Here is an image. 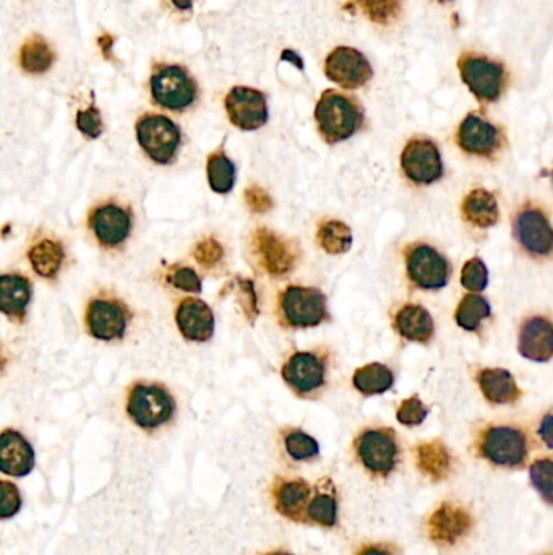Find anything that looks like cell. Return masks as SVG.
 Masks as SVG:
<instances>
[{
  "mask_svg": "<svg viewBox=\"0 0 553 555\" xmlns=\"http://www.w3.org/2000/svg\"><path fill=\"white\" fill-rule=\"evenodd\" d=\"M364 121V109L361 104L341 91H323L315 106L318 132L330 145L349 140L362 129Z\"/></svg>",
  "mask_w": 553,
  "mask_h": 555,
  "instance_id": "6da1fadb",
  "label": "cell"
},
{
  "mask_svg": "<svg viewBox=\"0 0 553 555\" xmlns=\"http://www.w3.org/2000/svg\"><path fill=\"white\" fill-rule=\"evenodd\" d=\"M176 400L159 382H135L127 393V414L135 426L153 432L166 426L176 414Z\"/></svg>",
  "mask_w": 553,
  "mask_h": 555,
  "instance_id": "7a4b0ae2",
  "label": "cell"
},
{
  "mask_svg": "<svg viewBox=\"0 0 553 555\" xmlns=\"http://www.w3.org/2000/svg\"><path fill=\"white\" fill-rule=\"evenodd\" d=\"M132 320L127 302L112 291H99L86 304V333L95 340L104 343L124 340Z\"/></svg>",
  "mask_w": 553,
  "mask_h": 555,
  "instance_id": "3957f363",
  "label": "cell"
},
{
  "mask_svg": "<svg viewBox=\"0 0 553 555\" xmlns=\"http://www.w3.org/2000/svg\"><path fill=\"white\" fill-rule=\"evenodd\" d=\"M458 70L464 85L481 103H497L508 85V72L502 62L479 52H463Z\"/></svg>",
  "mask_w": 553,
  "mask_h": 555,
  "instance_id": "277c9868",
  "label": "cell"
},
{
  "mask_svg": "<svg viewBox=\"0 0 553 555\" xmlns=\"http://www.w3.org/2000/svg\"><path fill=\"white\" fill-rule=\"evenodd\" d=\"M138 145L159 166L176 161L182 145L181 127L163 114H143L135 125Z\"/></svg>",
  "mask_w": 553,
  "mask_h": 555,
  "instance_id": "5b68a950",
  "label": "cell"
},
{
  "mask_svg": "<svg viewBox=\"0 0 553 555\" xmlns=\"http://www.w3.org/2000/svg\"><path fill=\"white\" fill-rule=\"evenodd\" d=\"M150 91L153 103L172 112L192 108L198 98V85L182 65L163 64L151 74Z\"/></svg>",
  "mask_w": 553,
  "mask_h": 555,
  "instance_id": "8992f818",
  "label": "cell"
},
{
  "mask_svg": "<svg viewBox=\"0 0 553 555\" xmlns=\"http://www.w3.org/2000/svg\"><path fill=\"white\" fill-rule=\"evenodd\" d=\"M88 229L101 249H124L132 236V210L119 200L99 202L88 213Z\"/></svg>",
  "mask_w": 553,
  "mask_h": 555,
  "instance_id": "52a82bcc",
  "label": "cell"
},
{
  "mask_svg": "<svg viewBox=\"0 0 553 555\" xmlns=\"http://www.w3.org/2000/svg\"><path fill=\"white\" fill-rule=\"evenodd\" d=\"M279 314L286 327L312 328L330 319L326 296L317 288L288 286L279 294Z\"/></svg>",
  "mask_w": 553,
  "mask_h": 555,
  "instance_id": "ba28073f",
  "label": "cell"
},
{
  "mask_svg": "<svg viewBox=\"0 0 553 555\" xmlns=\"http://www.w3.org/2000/svg\"><path fill=\"white\" fill-rule=\"evenodd\" d=\"M513 237L532 259H549L553 250L552 226L544 208L524 203L513 218Z\"/></svg>",
  "mask_w": 553,
  "mask_h": 555,
  "instance_id": "9c48e42d",
  "label": "cell"
},
{
  "mask_svg": "<svg viewBox=\"0 0 553 555\" xmlns=\"http://www.w3.org/2000/svg\"><path fill=\"white\" fill-rule=\"evenodd\" d=\"M479 453L492 465L516 468L528 458V437L518 427L490 426L479 437Z\"/></svg>",
  "mask_w": 553,
  "mask_h": 555,
  "instance_id": "30bf717a",
  "label": "cell"
},
{
  "mask_svg": "<svg viewBox=\"0 0 553 555\" xmlns=\"http://www.w3.org/2000/svg\"><path fill=\"white\" fill-rule=\"evenodd\" d=\"M406 275L416 288L438 291L450 281V262L429 244H412L404 252Z\"/></svg>",
  "mask_w": 553,
  "mask_h": 555,
  "instance_id": "8fae6325",
  "label": "cell"
},
{
  "mask_svg": "<svg viewBox=\"0 0 553 555\" xmlns=\"http://www.w3.org/2000/svg\"><path fill=\"white\" fill-rule=\"evenodd\" d=\"M506 138L498 125L485 119L479 112L464 117L456 130V145L466 155L490 160L505 147Z\"/></svg>",
  "mask_w": 553,
  "mask_h": 555,
  "instance_id": "7c38bea8",
  "label": "cell"
},
{
  "mask_svg": "<svg viewBox=\"0 0 553 555\" xmlns=\"http://www.w3.org/2000/svg\"><path fill=\"white\" fill-rule=\"evenodd\" d=\"M401 169L412 184L430 185L443 176L442 153L429 137H414L401 153Z\"/></svg>",
  "mask_w": 553,
  "mask_h": 555,
  "instance_id": "4fadbf2b",
  "label": "cell"
},
{
  "mask_svg": "<svg viewBox=\"0 0 553 555\" xmlns=\"http://www.w3.org/2000/svg\"><path fill=\"white\" fill-rule=\"evenodd\" d=\"M357 457L369 473L388 476L398 463L399 448L391 429H367L356 440Z\"/></svg>",
  "mask_w": 553,
  "mask_h": 555,
  "instance_id": "5bb4252c",
  "label": "cell"
},
{
  "mask_svg": "<svg viewBox=\"0 0 553 555\" xmlns=\"http://www.w3.org/2000/svg\"><path fill=\"white\" fill-rule=\"evenodd\" d=\"M252 249L258 265L273 276L291 272L299 259L296 244L268 228H258L253 233Z\"/></svg>",
  "mask_w": 553,
  "mask_h": 555,
  "instance_id": "9a60e30c",
  "label": "cell"
},
{
  "mask_svg": "<svg viewBox=\"0 0 553 555\" xmlns=\"http://www.w3.org/2000/svg\"><path fill=\"white\" fill-rule=\"evenodd\" d=\"M325 75L344 90H359L372 80L373 69L361 51L339 46L326 56Z\"/></svg>",
  "mask_w": 553,
  "mask_h": 555,
  "instance_id": "2e32d148",
  "label": "cell"
},
{
  "mask_svg": "<svg viewBox=\"0 0 553 555\" xmlns=\"http://www.w3.org/2000/svg\"><path fill=\"white\" fill-rule=\"evenodd\" d=\"M229 121L237 129L252 132L268 122V101L265 93L250 87H234L224 98Z\"/></svg>",
  "mask_w": 553,
  "mask_h": 555,
  "instance_id": "e0dca14e",
  "label": "cell"
},
{
  "mask_svg": "<svg viewBox=\"0 0 553 555\" xmlns=\"http://www.w3.org/2000/svg\"><path fill=\"white\" fill-rule=\"evenodd\" d=\"M284 382L299 396L318 392L326 382V359L313 351H299L284 362Z\"/></svg>",
  "mask_w": 553,
  "mask_h": 555,
  "instance_id": "ac0fdd59",
  "label": "cell"
},
{
  "mask_svg": "<svg viewBox=\"0 0 553 555\" xmlns=\"http://www.w3.org/2000/svg\"><path fill=\"white\" fill-rule=\"evenodd\" d=\"M176 325L184 340L205 343L215 335V314L202 299L187 297L177 306Z\"/></svg>",
  "mask_w": 553,
  "mask_h": 555,
  "instance_id": "d6986e66",
  "label": "cell"
},
{
  "mask_svg": "<svg viewBox=\"0 0 553 555\" xmlns=\"http://www.w3.org/2000/svg\"><path fill=\"white\" fill-rule=\"evenodd\" d=\"M35 465V450L23 434L15 429L0 432V473L12 478H25Z\"/></svg>",
  "mask_w": 553,
  "mask_h": 555,
  "instance_id": "ffe728a7",
  "label": "cell"
},
{
  "mask_svg": "<svg viewBox=\"0 0 553 555\" xmlns=\"http://www.w3.org/2000/svg\"><path fill=\"white\" fill-rule=\"evenodd\" d=\"M518 351L534 362H549L553 356L552 322L544 315H532L519 330Z\"/></svg>",
  "mask_w": 553,
  "mask_h": 555,
  "instance_id": "44dd1931",
  "label": "cell"
},
{
  "mask_svg": "<svg viewBox=\"0 0 553 555\" xmlns=\"http://www.w3.org/2000/svg\"><path fill=\"white\" fill-rule=\"evenodd\" d=\"M33 297V283L20 273L0 275V314L10 322L25 323Z\"/></svg>",
  "mask_w": 553,
  "mask_h": 555,
  "instance_id": "7402d4cb",
  "label": "cell"
},
{
  "mask_svg": "<svg viewBox=\"0 0 553 555\" xmlns=\"http://www.w3.org/2000/svg\"><path fill=\"white\" fill-rule=\"evenodd\" d=\"M471 528V515L463 507L455 504H443L429 520L430 538L435 543L446 544V546L458 543Z\"/></svg>",
  "mask_w": 553,
  "mask_h": 555,
  "instance_id": "603a6c76",
  "label": "cell"
},
{
  "mask_svg": "<svg viewBox=\"0 0 553 555\" xmlns=\"http://www.w3.org/2000/svg\"><path fill=\"white\" fill-rule=\"evenodd\" d=\"M26 259L39 278L56 280L67 259L64 242L56 237H38L31 242L30 249L26 252Z\"/></svg>",
  "mask_w": 553,
  "mask_h": 555,
  "instance_id": "cb8c5ba5",
  "label": "cell"
},
{
  "mask_svg": "<svg viewBox=\"0 0 553 555\" xmlns=\"http://www.w3.org/2000/svg\"><path fill=\"white\" fill-rule=\"evenodd\" d=\"M477 385L481 388L485 400L492 405H513L523 395L510 370L500 367L479 370Z\"/></svg>",
  "mask_w": 553,
  "mask_h": 555,
  "instance_id": "d4e9b609",
  "label": "cell"
},
{
  "mask_svg": "<svg viewBox=\"0 0 553 555\" xmlns=\"http://www.w3.org/2000/svg\"><path fill=\"white\" fill-rule=\"evenodd\" d=\"M393 327L404 340L414 343H429L435 333L432 315L419 304H404L399 307L393 319Z\"/></svg>",
  "mask_w": 553,
  "mask_h": 555,
  "instance_id": "484cf974",
  "label": "cell"
},
{
  "mask_svg": "<svg viewBox=\"0 0 553 555\" xmlns=\"http://www.w3.org/2000/svg\"><path fill=\"white\" fill-rule=\"evenodd\" d=\"M461 213L464 221L477 229L492 228L500 220L497 198L485 189H472L461 203Z\"/></svg>",
  "mask_w": 553,
  "mask_h": 555,
  "instance_id": "4316f807",
  "label": "cell"
},
{
  "mask_svg": "<svg viewBox=\"0 0 553 555\" xmlns=\"http://www.w3.org/2000/svg\"><path fill=\"white\" fill-rule=\"evenodd\" d=\"M310 486L302 479L281 481L275 487V504L278 512L289 520H302L307 515Z\"/></svg>",
  "mask_w": 553,
  "mask_h": 555,
  "instance_id": "83f0119b",
  "label": "cell"
},
{
  "mask_svg": "<svg viewBox=\"0 0 553 555\" xmlns=\"http://www.w3.org/2000/svg\"><path fill=\"white\" fill-rule=\"evenodd\" d=\"M416 461L422 473L433 481H442L450 473V452L440 440L419 445L416 448Z\"/></svg>",
  "mask_w": 553,
  "mask_h": 555,
  "instance_id": "f1b7e54d",
  "label": "cell"
},
{
  "mask_svg": "<svg viewBox=\"0 0 553 555\" xmlns=\"http://www.w3.org/2000/svg\"><path fill=\"white\" fill-rule=\"evenodd\" d=\"M352 383H354L357 392H361L362 395H382L393 387L395 375L391 372L390 367L385 366V364L372 362V364H367V366L354 372Z\"/></svg>",
  "mask_w": 553,
  "mask_h": 555,
  "instance_id": "f546056e",
  "label": "cell"
},
{
  "mask_svg": "<svg viewBox=\"0 0 553 555\" xmlns=\"http://www.w3.org/2000/svg\"><path fill=\"white\" fill-rule=\"evenodd\" d=\"M54 61L56 54L43 36H31L20 49V65L26 74H46Z\"/></svg>",
  "mask_w": 553,
  "mask_h": 555,
  "instance_id": "4dcf8cb0",
  "label": "cell"
},
{
  "mask_svg": "<svg viewBox=\"0 0 553 555\" xmlns=\"http://www.w3.org/2000/svg\"><path fill=\"white\" fill-rule=\"evenodd\" d=\"M206 176L211 190L216 194H229L236 184V164L232 163L223 148L213 151L206 160Z\"/></svg>",
  "mask_w": 553,
  "mask_h": 555,
  "instance_id": "1f68e13d",
  "label": "cell"
},
{
  "mask_svg": "<svg viewBox=\"0 0 553 555\" xmlns=\"http://www.w3.org/2000/svg\"><path fill=\"white\" fill-rule=\"evenodd\" d=\"M492 314L490 304L481 294L471 293L464 296L459 302L455 312V320L459 328L466 332H477L481 328V323L489 319Z\"/></svg>",
  "mask_w": 553,
  "mask_h": 555,
  "instance_id": "d6a6232c",
  "label": "cell"
},
{
  "mask_svg": "<svg viewBox=\"0 0 553 555\" xmlns=\"http://www.w3.org/2000/svg\"><path fill=\"white\" fill-rule=\"evenodd\" d=\"M317 239L326 254H346L352 246L351 228L343 221L326 220L318 226Z\"/></svg>",
  "mask_w": 553,
  "mask_h": 555,
  "instance_id": "836d02e7",
  "label": "cell"
},
{
  "mask_svg": "<svg viewBox=\"0 0 553 555\" xmlns=\"http://www.w3.org/2000/svg\"><path fill=\"white\" fill-rule=\"evenodd\" d=\"M307 517L325 528H333L338 521V504L330 492H317L307 505Z\"/></svg>",
  "mask_w": 553,
  "mask_h": 555,
  "instance_id": "e575fe53",
  "label": "cell"
},
{
  "mask_svg": "<svg viewBox=\"0 0 553 555\" xmlns=\"http://www.w3.org/2000/svg\"><path fill=\"white\" fill-rule=\"evenodd\" d=\"M284 447H286L289 457L297 461L312 460L320 453V445L317 440L302 431H291L286 434Z\"/></svg>",
  "mask_w": 553,
  "mask_h": 555,
  "instance_id": "d590c367",
  "label": "cell"
},
{
  "mask_svg": "<svg viewBox=\"0 0 553 555\" xmlns=\"http://www.w3.org/2000/svg\"><path fill=\"white\" fill-rule=\"evenodd\" d=\"M365 17L380 25L393 22L399 13V0H356Z\"/></svg>",
  "mask_w": 553,
  "mask_h": 555,
  "instance_id": "8d00e7d4",
  "label": "cell"
},
{
  "mask_svg": "<svg viewBox=\"0 0 553 555\" xmlns=\"http://www.w3.org/2000/svg\"><path fill=\"white\" fill-rule=\"evenodd\" d=\"M461 284H463V288L476 294L482 293L487 288L489 270H487L484 260L474 257L464 263L463 270H461Z\"/></svg>",
  "mask_w": 553,
  "mask_h": 555,
  "instance_id": "74e56055",
  "label": "cell"
},
{
  "mask_svg": "<svg viewBox=\"0 0 553 555\" xmlns=\"http://www.w3.org/2000/svg\"><path fill=\"white\" fill-rule=\"evenodd\" d=\"M166 281L176 289H181L185 293H202V280L197 272L184 265H172L166 273Z\"/></svg>",
  "mask_w": 553,
  "mask_h": 555,
  "instance_id": "f35d334b",
  "label": "cell"
},
{
  "mask_svg": "<svg viewBox=\"0 0 553 555\" xmlns=\"http://www.w3.org/2000/svg\"><path fill=\"white\" fill-rule=\"evenodd\" d=\"M552 473L553 465L552 460L544 458V460H537L531 466V481L536 487L537 492L542 495V499L547 504H552Z\"/></svg>",
  "mask_w": 553,
  "mask_h": 555,
  "instance_id": "ab89813d",
  "label": "cell"
},
{
  "mask_svg": "<svg viewBox=\"0 0 553 555\" xmlns=\"http://www.w3.org/2000/svg\"><path fill=\"white\" fill-rule=\"evenodd\" d=\"M224 249L215 237H205L193 249V259L203 268H213L223 260Z\"/></svg>",
  "mask_w": 553,
  "mask_h": 555,
  "instance_id": "60d3db41",
  "label": "cell"
},
{
  "mask_svg": "<svg viewBox=\"0 0 553 555\" xmlns=\"http://www.w3.org/2000/svg\"><path fill=\"white\" fill-rule=\"evenodd\" d=\"M22 494L13 482L0 479V520H10L22 510Z\"/></svg>",
  "mask_w": 553,
  "mask_h": 555,
  "instance_id": "b9f144b4",
  "label": "cell"
},
{
  "mask_svg": "<svg viewBox=\"0 0 553 555\" xmlns=\"http://www.w3.org/2000/svg\"><path fill=\"white\" fill-rule=\"evenodd\" d=\"M429 408L422 403L419 396H411L408 400H404L399 405L396 418L403 426L414 427L421 426L422 422L427 418Z\"/></svg>",
  "mask_w": 553,
  "mask_h": 555,
  "instance_id": "7bdbcfd3",
  "label": "cell"
},
{
  "mask_svg": "<svg viewBox=\"0 0 553 555\" xmlns=\"http://www.w3.org/2000/svg\"><path fill=\"white\" fill-rule=\"evenodd\" d=\"M77 129L90 140H96L104 132L103 117L96 106H88L86 109L77 112Z\"/></svg>",
  "mask_w": 553,
  "mask_h": 555,
  "instance_id": "ee69618b",
  "label": "cell"
},
{
  "mask_svg": "<svg viewBox=\"0 0 553 555\" xmlns=\"http://www.w3.org/2000/svg\"><path fill=\"white\" fill-rule=\"evenodd\" d=\"M231 286L236 291L237 302L241 304L247 319H257V294H255L252 281L237 278V280L232 281Z\"/></svg>",
  "mask_w": 553,
  "mask_h": 555,
  "instance_id": "f6af8a7d",
  "label": "cell"
},
{
  "mask_svg": "<svg viewBox=\"0 0 553 555\" xmlns=\"http://www.w3.org/2000/svg\"><path fill=\"white\" fill-rule=\"evenodd\" d=\"M245 205L252 213H266L273 208V200L262 187L252 185L247 187L244 192Z\"/></svg>",
  "mask_w": 553,
  "mask_h": 555,
  "instance_id": "bcb514c9",
  "label": "cell"
},
{
  "mask_svg": "<svg viewBox=\"0 0 553 555\" xmlns=\"http://www.w3.org/2000/svg\"><path fill=\"white\" fill-rule=\"evenodd\" d=\"M539 434H541L547 447L552 448V414L545 416L541 429H539Z\"/></svg>",
  "mask_w": 553,
  "mask_h": 555,
  "instance_id": "7dc6e473",
  "label": "cell"
},
{
  "mask_svg": "<svg viewBox=\"0 0 553 555\" xmlns=\"http://www.w3.org/2000/svg\"><path fill=\"white\" fill-rule=\"evenodd\" d=\"M99 48L103 51V56L111 61L112 59V46H114V38L111 35H104L98 39Z\"/></svg>",
  "mask_w": 553,
  "mask_h": 555,
  "instance_id": "c3c4849f",
  "label": "cell"
},
{
  "mask_svg": "<svg viewBox=\"0 0 553 555\" xmlns=\"http://www.w3.org/2000/svg\"><path fill=\"white\" fill-rule=\"evenodd\" d=\"M357 555H393V554H391V552L388 551V549H385V547L367 546V547H364V549H361V551L357 552Z\"/></svg>",
  "mask_w": 553,
  "mask_h": 555,
  "instance_id": "681fc988",
  "label": "cell"
},
{
  "mask_svg": "<svg viewBox=\"0 0 553 555\" xmlns=\"http://www.w3.org/2000/svg\"><path fill=\"white\" fill-rule=\"evenodd\" d=\"M171 2L181 12H190L193 9V0H171Z\"/></svg>",
  "mask_w": 553,
  "mask_h": 555,
  "instance_id": "f907efd6",
  "label": "cell"
},
{
  "mask_svg": "<svg viewBox=\"0 0 553 555\" xmlns=\"http://www.w3.org/2000/svg\"><path fill=\"white\" fill-rule=\"evenodd\" d=\"M5 364H7V359H5L4 349H2V345H0V374L4 372Z\"/></svg>",
  "mask_w": 553,
  "mask_h": 555,
  "instance_id": "816d5d0a",
  "label": "cell"
},
{
  "mask_svg": "<svg viewBox=\"0 0 553 555\" xmlns=\"http://www.w3.org/2000/svg\"><path fill=\"white\" fill-rule=\"evenodd\" d=\"M268 555H292V554H288V552H273V554H268Z\"/></svg>",
  "mask_w": 553,
  "mask_h": 555,
  "instance_id": "f5cc1de1",
  "label": "cell"
},
{
  "mask_svg": "<svg viewBox=\"0 0 553 555\" xmlns=\"http://www.w3.org/2000/svg\"><path fill=\"white\" fill-rule=\"evenodd\" d=\"M438 2H451V0H438Z\"/></svg>",
  "mask_w": 553,
  "mask_h": 555,
  "instance_id": "db71d44e",
  "label": "cell"
}]
</instances>
